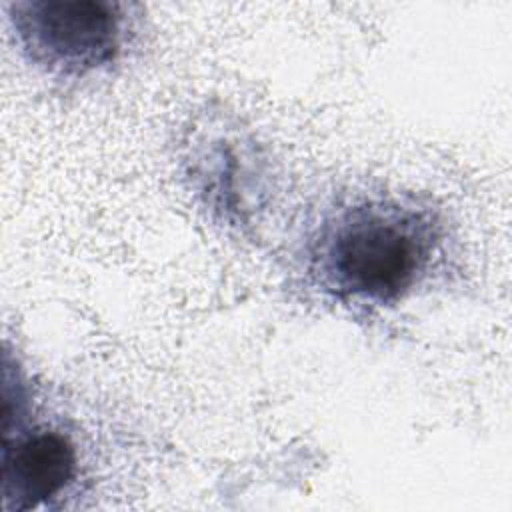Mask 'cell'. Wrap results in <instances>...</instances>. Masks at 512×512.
I'll return each instance as SVG.
<instances>
[{
  "instance_id": "1",
  "label": "cell",
  "mask_w": 512,
  "mask_h": 512,
  "mask_svg": "<svg viewBox=\"0 0 512 512\" xmlns=\"http://www.w3.org/2000/svg\"><path fill=\"white\" fill-rule=\"evenodd\" d=\"M438 244L432 216L396 200H360L328 216L308 248V272L330 296L392 304L426 274Z\"/></svg>"
},
{
  "instance_id": "2",
  "label": "cell",
  "mask_w": 512,
  "mask_h": 512,
  "mask_svg": "<svg viewBox=\"0 0 512 512\" xmlns=\"http://www.w3.org/2000/svg\"><path fill=\"white\" fill-rule=\"evenodd\" d=\"M124 6L102 0H30L10 6L28 58L58 74L82 76L110 64L124 40Z\"/></svg>"
},
{
  "instance_id": "3",
  "label": "cell",
  "mask_w": 512,
  "mask_h": 512,
  "mask_svg": "<svg viewBox=\"0 0 512 512\" xmlns=\"http://www.w3.org/2000/svg\"><path fill=\"white\" fill-rule=\"evenodd\" d=\"M76 448L58 430L34 428L6 438L2 494L8 510H30L58 496L76 474Z\"/></svg>"
}]
</instances>
